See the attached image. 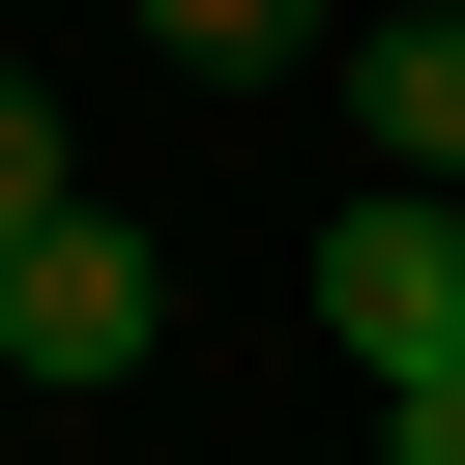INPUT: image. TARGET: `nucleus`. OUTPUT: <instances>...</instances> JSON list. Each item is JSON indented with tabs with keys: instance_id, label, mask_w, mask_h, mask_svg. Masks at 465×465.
Wrapping results in <instances>:
<instances>
[{
	"instance_id": "f257e3e1",
	"label": "nucleus",
	"mask_w": 465,
	"mask_h": 465,
	"mask_svg": "<svg viewBox=\"0 0 465 465\" xmlns=\"http://www.w3.org/2000/svg\"><path fill=\"white\" fill-rule=\"evenodd\" d=\"M145 349H174V262H145L116 203H58V232L0 262V378H58V407H116Z\"/></svg>"
},
{
	"instance_id": "f03ea898",
	"label": "nucleus",
	"mask_w": 465,
	"mask_h": 465,
	"mask_svg": "<svg viewBox=\"0 0 465 465\" xmlns=\"http://www.w3.org/2000/svg\"><path fill=\"white\" fill-rule=\"evenodd\" d=\"M320 349L349 378H465V174H407V203L320 232Z\"/></svg>"
},
{
	"instance_id": "7ed1b4c3",
	"label": "nucleus",
	"mask_w": 465,
	"mask_h": 465,
	"mask_svg": "<svg viewBox=\"0 0 465 465\" xmlns=\"http://www.w3.org/2000/svg\"><path fill=\"white\" fill-rule=\"evenodd\" d=\"M349 116H378V174H465V0H378L349 29Z\"/></svg>"
},
{
	"instance_id": "20e7f679",
	"label": "nucleus",
	"mask_w": 465,
	"mask_h": 465,
	"mask_svg": "<svg viewBox=\"0 0 465 465\" xmlns=\"http://www.w3.org/2000/svg\"><path fill=\"white\" fill-rule=\"evenodd\" d=\"M145 58H203V87H291V58H320V0H145Z\"/></svg>"
},
{
	"instance_id": "39448f33",
	"label": "nucleus",
	"mask_w": 465,
	"mask_h": 465,
	"mask_svg": "<svg viewBox=\"0 0 465 465\" xmlns=\"http://www.w3.org/2000/svg\"><path fill=\"white\" fill-rule=\"evenodd\" d=\"M87 174H58V116H29V58H0V232H58Z\"/></svg>"
},
{
	"instance_id": "423d86ee",
	"label": "nucleus",
	"mask_w": 465,
	"mask_h": 465,
	"mask_svg": "<svg viewBox=\"0 0 465 465\" xmlns=\"http://www.w3.org/2000/svg\"><path fill=\"white\" fill-rule=\"evenodd\" d=\"M378 465H465V378H378Z\"/></svg>"
},
{
	"instance_id": "0eeeda50",
	"label": "nucleus",
	"mask_w": 465,
	"mask_h": 465,
	"mask_svg": "<svg viewBox=\"0 0 465 465\" xmlns=\"http://www.w3.org/2000/svg\"><path fill=\"white\" fill-rule=\"evenodd\" d=\"M0 262H29V232H0Z\"/></svg>"
}]
</instances>
